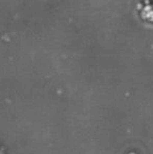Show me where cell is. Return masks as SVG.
<instances>
[{"label":"cell","mask_w":153,"mask_h":154,"mask_svg":"<svg viewBox=\"0 0 153 154\" xmlns=\"http://www.w3.org/2000/svg\"><path fill=\"white\" fill-rule=\"evenodd\" d=\"M137 10L143 20L153 22V0H141L137 5Z\"/></svg>","instance_id":"cell-1"}]
</instances>
